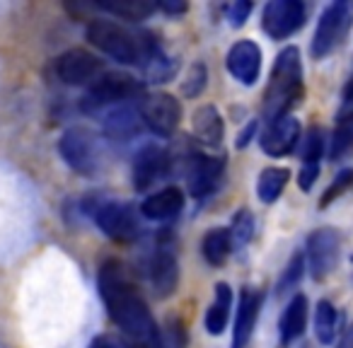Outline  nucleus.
Returning a JSON list of instances; mask_svg holds the SVG:
<instances>
[{
  "label": "nucleus",
  "mask_w": 353,
  "mask_h": 348,
  "mask_svg": "<svg viewBox=\"0 0 353 348\" xmlns=\"http://www.w3.org/2000/svg\"><path fill=\"white\" fill-rule=\"evenodd\" d=\"M97 288L107 314L136 348H160V329L128 269L117 259L99 266Z\"/></svg>",
  "instance_id": "nucleus-1"
},
{
  "label": "nucleus",
  "mask_w": 353,
  "mask_h": 348,
  "mask_svg": "<svg viewBox=\"0 0 353 348\" xmlns=\"http://www.w3.org/2000/svg\"><path fill=\"white\" fill-rule=\"evenodd\" d=\"M85 37L94 49L107 54L109 59L119 61L123 65H138L141 70L155 56L162 54L152 34L128 30V27L112 20H92L85 30Z\"/></svg>",
  "instance_id": "nucleus-2"
},
{
  "label": "nucleus",
  "mask_w": 353,
  "mask_h": 348,
  "mask_svg": "<svg viewBox=\"0 0 353 348\" xmlns=\"http://www.w3.org/2000/svg\"><path fill=\"white\" fill-rule=\"evenodd\" d=\"M305 94L303 83V59L298 46H285L271 68V78L264 92V116L269 121L290 114Z\"/></svg>",
  "instance_id": "nucleus-3"
},
{
  "label": "nucleus",
  "mask_w": 353,
  "mask_h": 348,
  "mask_svg": "<svg viewBox=\"0 0 353 348\" xmlns=\"http://www.w3.org/2000/svg\"><path fill=\"white\" fill-rule=\"evenodd\" d=\"M353 30V3L351 0H336L329 3L322 10L314 27L312 44H310V54L312 59L322 61L332 56L336 49H341L343 41L348 39Z\"/></svg>",
  "instance_id": "nucleus-4"
},
{
  "label": "nucleus",
  "mask_w": 353,
  "mask_h": 348,
  "mask_svg": "<svg viewBox=\"0 0 353 348\" xmlns=\"http://www.w3.org/2000/svg\"><path fill=\"white\" fill-rule=\"evenodd\" d=\"M59 152L65 165L83 177H92L102 167V147L97 138L85 128H68L59 138Z\"/></svg>",
  "instance_id": "nucleus-5"
},
{
  "label": "nucleus",
  "mask_w": 353,
  "mask_h": 348,
  "mask_svg": "<svg viewBox=\"0 0 353 348\" xmlns=\"http://www.w3.org/2000/svg\"><path fill=\"white\" fill-rule=\"evenodd\" d=\"M92 221L114 242H133L141 235L138 213L123 201H97L92 206Z\"/></svg>",
  "instance_id": "nucleus-6"
},
{
  "label": "nucleus",
  "mask_w": 353,
  "mask_h": 348,
  "mask_svg": "<svg viewBox=\"0 0 353 348\" xmlns=\"http://www.w3.org/2000/svg\"><path fill=\"white\" fill-rule=\"evenodd\" d=\"M143 90V85L136 78L126 73H104L99 80H94L90 85L88 94L83 97V109L85 112H97L104 107H114L121 104L126 99L136 97Z\"/></svg>",
  "instance_id": "nucleus-7"
},
{
  "label": "nucleus",
  "mask_w": 353,
  "mask_h": 348,
  "mask_svg": "<svg viewBox=\"0 0 353 348\" xmlns=\"http://www.w3.org/2000/svg\"><path fill=\"white\" fill-rule=\"evenodd\" d=\"M138 112H141V121L145 123L148 131L162 138L172 136L182 121V104L167 92L145 94L138 104Z\"/></svg>",
  "instance_id": "nucleus-8"
},
{
  "label": "nucleus",
  "mask_w": 353,
  "mask_h": 348,
  "mask_svg": "<svg viewBox=\"0 0 353 348\" xmlns=\"http://www.w3.org/2000/svg\"><path fill=\"white\" fill-rule=\"evenodd\" d=\"M305 20H307V8L303 0H271L261 12V30L274 41H281L303 30Z\"/></svg>",
  "instance_id": "nucleus-9"
},
{
  "label": "nucleus",
  "mask_w": 353,
  "mask_h": 348,
  "mask_svg": "<svg viewBox=\"0 0 353 348\" xmlns=\"http://www.w3.org/2000/svg\"><path fill=\"white\" fill-rule=\"evenodd\" d=\"M54 73L63 85H90L104 75V63L85 49H68L54 61Z\"/></svg>",
  "instance_id": "nucleus-10"
},
{
  "label": "nucleus",
  "mask_w": 353,
  "mask_h": 348,
  "mask_svg": "<svg viewBox=\"0 0 353 348\" xmlns=\"http://www.w3.org/2000/svg\"><path fill=\"white\" fill-rule=\"evenodd\" d=\"M339 252H341V240L339 232L332 227H319L307 237V269L314 280H324L339 264Z\"/></svg>",
  "instance_id": "nucleus-11"
},
{
  "label": "nucleus",
  "mask_w": 353,
  "mask_h": 348,
  "mask_svg": "<svg viewBox=\"0 0 353 348\" xmlns=\"http://www.w3.org/2000/svg\"><path fill=\"white\" fill-rule=\"evenodd\" d=\"M167 167H170V155L165 147L155 143H145L138 147L131 162V182L136 192H148L152 184H157L165 177Z\"/></svg>",
  "instance_id": "nucleus-12"
},
{
  "label": "nucleus",
  "mask_w": 353,
  "mask_h": 348,
  "mask_svg": "<svg viewBox=\"0 0 353 348\" xmlns=\"http://www.w3.org/2000/svg\"><path fill=\"white\" fill-rule=\"evenodd\" d=\"M303 136V128H300V121L293 116V114H285V116H279L274 121H269L266 131L261 133L259 145L264 150V155L269 157H288L290 152L298 147V141Z\"/></svg>",
  "instance_id": "nucleus-13"
},
{
  "label": "nucleus",
  "mask_w": 353,
  "mask_h": 348,
  "mask_svg": "<svg viewBox=\"0 0 353 348\" xmlns=\"http://www.w3.org/2000/svg\"><path fill=\"white\" fill-rule=\"evenodd\" d=\"M148 276H150V288L160 300L174 295L176 285H179V261L170 245L160 242L155 254L150 256L148 264Z\"/></svg>",
  "instance_id": "nucleus-14"
},
{
  "label": "nucleus",
  "mask_w": 353,
  "mask_h": 348,
  "mask_svg": "<svg viewBox=\"0 0 353 348\" xmlns=\"http://www.w3.org/2000/svg\"><path fill=\"white\" fill-rule=\"evenodd\" d=\"M225 65H228V73L240 85H247V88L254 85L261 75L259 44L252 39H242V41H237V44H232L225 56Z\"/></svg>",
  "instance_id": "nucleus-15"
},
{
  "label": "nucleus",
  "mask_w": 353,
  "mask_h": 348,
  "mask_svg": "<svg viewBox=\"0 0 353 348\" xmlns=\"http://www.w3.org/2000/svg\"><path fill=\"white\" fill-rule=\"evenodd\" d=\"M223 174H225V157H213V155H199L194 157L192 167H189V194L196 198L211 196L221 184Z\"/></svg>",
  "instance_id": "nucleus-16"
},
{
  "label": "nucleus",
  "mask_w": 353,
  "mask_h": 348,
  "mask_svg": "<svg viewBox=\"0 0 353 348\" xmlns=\"http://www.w3.org/2000/svg\"><path fill=\"white\" fill-rule=\"evenodd\" d=\"M261 309V293L254 288H245L240 295V305H237L235 314V329H232V346L230 348H247L250 338L254 334L256 319H259Z\"/></svg>",
  "instance_id": "nucleus-17"
},
{
  "label": "nucleus",
  "mask_w": 353,
  "mask_h": 348,
  "mask_svg": "<svg viewBox=\"0 0 353 348\" xmlns=\"http://www.w3.org/2000/svg\"><path fill=\"white\" fill-rule=\"evenodd\" d=\"M184 203H187V198H184L182 189L165 187V189H160V192L150 194V196L141 203V213L148 221H157V223L172 221V218H176L184 211Z\"/></svg>",
  "instance_id": "nucleus-18"
},
{
  "label": "nucleus",
  "mask_w": 353,
  "mask_h": 348,
  "mask_svg": "<svg viewBox=\"0 0 353 348\" xmlns=\"http://www.w3.org/2000/svg\"><path fill=\"white\" fill-rule=\"evenodd\" d=\"M194 136L201 145L221 147L225 138V123L216 104H203L194 112Z\"/></svg>",
  "instance_id": "nucleus-19"
},
{
  "label": "nucleus",
  "mask_w": 353,
  "mask_h": 348,
  "mask_svg": "<svg viewBox=\"0 0 353 348\" xmlns=\"http://www.w3.org/2000/svg\"><path fill=\"white\" fill-rule=\"evenodd\" d=\"M307 298L305 295H293L288 305H285L283 314H281L279 322V336L281 346L288 348L290 343H295L303 336L305 327H307Z\"/></svg>",
  "instance_id": "nucleus-20"
},
{
  "label": "nucleus",
  "mask_w": 353,
  "mask_h": 348,
  "mask_svg": "<svg viewBox=\"0 0 353 348\" xmlns=\"http://www.w3.org/2000/svg\"><path fill=\"white\" fill-rule=\"evenodd\" d=\"M141 112L138 107H117L107 119H104V133L112 141H128L138 133L141 128Z\"/></svg>",
  "instance_id": "nucleus-21"
},
{
  "label": "nucleus",
  "mask_w": 353,
  "mask_h": 348,
  "mask_svg": "<svg viewBox=\"0 0 353 348\" xmlns=\"http://www.w3.org/2000/svg\"><path fill=\"white\" fill-rule=\"evenodd\" d=\"M230 309H232V288L228 283L216 285V298L208 305L206 312V331L213 336H221L225 331L228 322H230Z\"/></svg>",
  "instance_id": "nucleus-22"
},
{
  "label": "nucleus",
  "mask_w": 353,
  "mask_h": 348,
  "mask_svg": "<svg viewBox=\"0 0 353 348\" xmlns=\"http://www.w3.org/2000/svg\"><path fill=\"white\" fill-rule=\"evenodd\" d=\"M94 6L107 10L109 15L131 22L145 20L157 10V3H152V0H97Z\"/></svg>",
  "instance_id": "nucleus-23"
},
{
  "label": "nucleus",
  "mask_w": 353,
  "mask_h": 348,
  "mask_svg": "<svg viewBox=\"0 0 353 348\" xmlns=\"http://www.w3.org/2000/svg\"><path fill=\"white\" fill-rule=\"evenodd\" d=\"M203 259L211 266H223L232 254V237L228 227H213L201 240Z\"/></svg>",
  "instance_id": "nucleus-24"
},
{
  "label": "nucleus",
  "mask_w": 353,
  "mask_h": 348,
  "mask_svg": "<svg viewBox=\"0 0 353 348\" xmlns=\"http://www.w3.org/2000/svg\"><path fill=\"white\" fill-rule=\"evenodd\" d=\"M290 179V172L285 167H266L256 179V196L261 203H276L283 194L285 184Z\"/></svg>",
  "instance_id": "nucleus-25"
},
{
  "label": "nucleus",
  "mask_w": 353,
  "mask_h": 348,
  "mask_svg": "<svg viewBox=\"0 0 353 348\" xmlns=\"http://www.w3.org/2000/svg\"><path fill=\"white\" fill-rule=\"evenodd\" d=\"M336 324H339V314L329 300H319L317 307H314V336L319 343L329 346L336 336Z\"/></svg>",
  "instance_id": "nucleus-26"
},
{
  "label": "nucleus",
  "mask_w": 353,
  "mask_h": 348,
  "mask_svg": "<svg viewBox=\"0 0 353 348\" xmlns=\"http://www.w3.org/2000/svg\"><path fill=\"white\" fill-rule=\"evenodd\" d=\"M353 150V119H339L336 128L332 133L329 143V157L332 160H343Z\"/></svg>",
  "instance_id": "nucleus-27"
},
{
  "label": "nucleus",
  "mask_w": 353,
  "mask_h": 348,
  "mask_svg": "<svg viewBox=\"0 0 353 348\" xmlns=\"http://www.w3.org/2000/svg\"><path fill=\"white\" fill-rule=\"evenodd\" d=\"M189 334L179 317H167L165 327L160 329V348H187Z\"/></svg>",
  "instance_id": "nucleus-28"
},
{
  "label": "nucleus",
  "mask_w": 353,
  "mask_h": 348,
  "mask_svg": "<svg viewBox=\"0 0 353 348\" xmlns=\"http://www.w3.org/2000/svg\"><path fill=\"white\" fill-rule=\"evenodd\" d=\"M254 235V216L252 211L247 208H240L232 218V225H230V237H232V245L235 247H245L247 242L252 240Z\"/></svg>",
  "instance_id": "nucleus-29"
},
{
  "label": "nucleus",
  "mask_w": 353,
  "mask_h": 348,
  "mask_svg": "<svg viewBox=\"0 0 353 348\" xmlns=\"http://www.w3.org/2000/svg\"><path fill=\"white\" fill-rule=\"evenodd\" d=\"M351 187H353V170H341L336 177H334V182L327 187L324 196L319 198V206L324 208V206H329V203H334L336 198H341Z\"/></svg>",
  "instance_id": "nucleus-30"
},
{
  "label": "nucleus",
  "mask_w": 353,
  "mask_h": 348,
  "mask_svg": "<svg viewBox=\"0 0 353 348\" xmlns=\"http://www.w3.org/2000/svg\"><path fill=\"white\" fill-rule=\"evenodd\" d=\"M324 147H327V138L319 126H312L305 136L303 145V162H319V157L324 155Z\"/></svg>",
  "instance_id": "nucleus-31"
},
{
  "label": "nucleus",
  "mask_w": 353,
  "mask_h": 348,
  "mask_svg": "<svg viewBox=\"0 0 353 348\" xmlns=\"http://www.w3.org/2000/svg\"><path fill=\"white\" fill-rule=\"evenodd\" d=\"M208 83V70L203 63H194L192 70H189V78L184 80L182 85V92L187 94V97H199V94L203 92V88H206Z\"/></svg>",
  "instance_id": "nucleus-32"
},
{
  "label": "nucleus",
  "mask_w": 353,
  "mask_h": 348,
  "mask_svg": "<svg viewBox=\"0 0 353 348\" xmlns=\"http://www.w3.org/2000/svg\"><path fill=\"white\" fill-rule=\"evenodd\" d=\"M303 271H305L303 254H295L293 259L288 261V266H285L283 276H281V280H279V290H281V293H285V290H293L295 285L300 283V278H303Z\"/></svg>",
  "instance_id": "nucleus-33"
},
{
  "label": "nucleus",
  "mask_w": 353,
  "mask_h": 348,
  "mask_svg": "<svg viewBox=\"0 0 353 348\" xmlns=\"http://www.w3.org/2000/svg\"><path fill=\"white\" fill-rule=\"evenodd\" d=\"M252 10H254V6H252L250 0H237V3L228 6V20H230L232 27H242L250 20Z\"/></svg>",
  "instance_id": "nucleus-34"
},
{
  "label": "nucleus",
  "mask_w": 353,
  "mask_h": 348,
  "mask_svg": "<svg viewBox=\"0 0 353 348\" xmlns=\"http://www.w3.org/2000/svg\"><path fill=\"white\" fill-rule=\"evenodd\" d=\"M317 177H319V162H303V170L298 174V187L303 192H310L314 187V182H317Z\"/></svg>",
  "instance_id": "nucleus-35"
},
{
  "label": "nucleus",
  "mask_w": 353,
  "mask_h": 348,
  "mask_svg": "<svg viewBox=\"0 0 353 348\" xmlns=\"http://www.w3.org/2000/svg\"><path fill=\"white\" fill-rule=\"evenodd\" d=\"M157 8L160 10H165L167 15H182V12H187V3H176V0H165V3H157Z\"/></svg>",
  "instance_id": "nucleus-36"
},
{
  "label": "nucleus",
  "mask_w": 353,
  "mask_h": 348,
  "mask_svg": "<svg viewBox=\"0 0 353 348\" xmlns=\"http://www.w3.org/2000/svg\"><path fill=\"white\" fill-rule=\"evenodd\" d=\"M256 133V121H250V126L245 128V131L240 133V138H237V147H245L247 143L252 141V136Z\"/></svg>",
  "instance_id": "nucleus-37"
},
{
  "label": "nucleus",
  "mask_w": 353,
  "mask_h": 348,
  "mask_svg": "<svg viewBox=\"0 0 353 348\" xmlns=\"http://www.w3.org/2000/svg\"><path fill=\"white\" fill-rule=\"evenodd\" d=\"M88 348H119V346L109 336H97V338H92V343H90Z\"/></svg>",
  "instance_id": "nucleus-38"
},
{
  "label": "nucleus",
  "mask_w": 353,
  "mask_h": 348,
  "mask_svg": "<svg viewBox=\"0 0 353 348\" xmlns=\"http://www.w3.org/2000/svg\"><path fill=\"white\" fill-rule=\"evenodd\" d=\"M336 348H353V324L343 331V336H341V341L336 343Z\"/></svg>",
  "instance_id": "nucleus-39"
}]
</instances>
